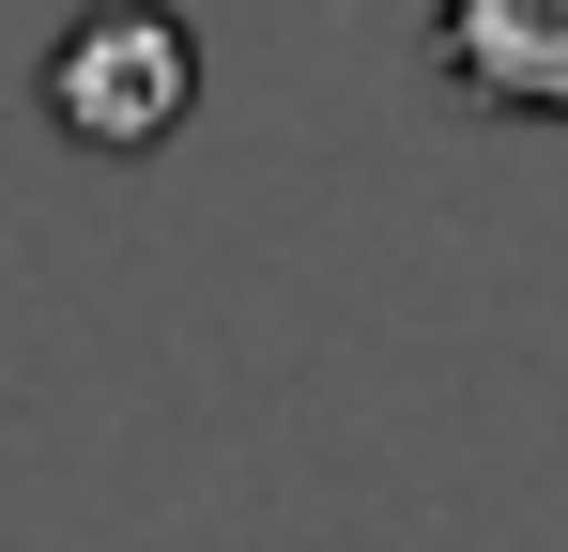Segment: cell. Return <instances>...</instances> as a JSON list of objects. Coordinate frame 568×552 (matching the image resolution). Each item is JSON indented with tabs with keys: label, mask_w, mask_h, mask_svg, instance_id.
Segmentation results:
<instances>
[{
	"label": "cell",
	"mask_w": 568,
	"mask_h": 552,
	"mask_svg": "<svg viewBox=\"0 0 568 552\" xmlns=\"http://www.w3.org/2000/svg\"><path fill=\"white\" fill-rule=\"evenodd\" d=\"M200 108V47L170 0H93L62 47H47V123L78 154H154L170 123Z\"/></svg>",
	"instance_id": "1"
},
{
	"label": "cell",
	"mask_w": 568,
	"mask_h": 552,
	"mask_svg": "<svg viewBox=\"0 0 568 552\" xmlns=\"http://www.w3.org/2000/svg\"><path fill=\"white\" fill-rule=\"evenodd\" d=\"M430 62L507 123H568V0H446Z\"/></svg>",
	"instance_id": "2"
}]
</instances>
